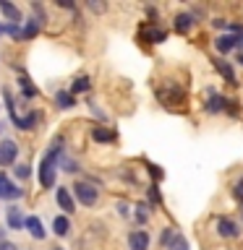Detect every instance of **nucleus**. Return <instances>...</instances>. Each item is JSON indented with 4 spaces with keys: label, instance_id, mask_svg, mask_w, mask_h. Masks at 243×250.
<instances>
[{
    "label": "nucleus",
    "instance_id": "nucleus-1",
    "mask_svg": "<svg viewBox=\"0 0 243 250\" xmlns=\"http://www.w3.org/2000/svg\"><path fill=\"white\" fill-rule=\"evenodd\" d=\"M60 156V146L52 144L50 154L42 159V164H39V183H42V188H52L55 185V159Z\"/></svg>",
    "mask_w": 243,
    "mask_h": 250
},
{
    "label": "nucleus",
    "instance_id": "nucleus-2",
    "mask_svg": "<svg viewBox=\"0 0 243 250\" xmlns=\"http://www.w3.org/2000/svg\"><path fill=\"white\" fill-rule=\"evenodd\" d=\"M73 193H76V198L81 201L84 206H94V203H97V188H92L89 183H76Z\"/></svg>",
    "mask_w": 243,
    "mask_h": 250
},
{
    "label": "nucleus",
    "instance_id": "nucleus-3",
    "mask_svg": "<svg viewBox=\"0 0 243 250\" xmlns=\"http://www.w3.org/2000/svg\"><path fill=\"white\" fill-rule=\"evenodd\" d=\"M16 154H19L16 141H3V144H0V164H13Z\"/></svg>",
    "mask_w": 243,
    "mask_h": 250
},
{
    "label": "nucleus",
    "instance_id": "nucleus-4",
    "mask_svg": "<svg viewBox=\"0 0 243 250\" xmlns=\"http://www.w3.org/2000/svg\"><path fill=\"white\" fill-rule=\"evenodd\" d=\"M128 245H131V250H146V248H149V234H146L144 229L131 232V234H128Z\"/></svg>",
    "mask_w": 243,
    "mask_h": 250
},
{
    "label": "nucleus",
    "instance_id": "nucleus-5",
    "mask_svg": "<svg viewBox=\"0 0 243 250\" xmlns=\"http://www.w3.org/2000/svg\"><path fill=\"white\" fill-rule=\"evenodd\" d=\"M0 198H21V188H16L5 175H0Z\"/></svg>",
    "mask_w": 243,
    "mask_h": 250
},
{
    "label": "nucleus",
    "instance_id": "nucleus-6",
    "mask_svg": "<svg viewBox=\"0 0 243 250\" xmlns=\"http://www.w3.org/2000/svg\"><path fill=\"white\" fill-rule=\"evenodd\" d=\"M217 232L222 234V237H238V224L235 222H230V219H219L217 222Z\"/></svg>",
    "mask_w": 243,
    "mask_h": 250
},
{
    "label": "nucleus",
    "instance_id": "nucleus-7",
    "mask_svg": "<svg viewBox=\"0 0 243 250\" xmlns=\"http://www.w3.org/2000/svg\"><path fill=\"white\" fill-rule=\"evenodd\" d=\"M235 44H238V39H235V37H227V34H222V37H217V39H215V47H217V50L222 52V55H225V52H230Z\"/></svg>",
    "mask_w": 243,
    "mask_h": 250
},
{
    "label": "nucleus",
    "instance_id": "nucleus-8",
    "mask_svg": "<svg viewBox=\"0 0 243 250\" xmlns=\"http://www.w3.org/2000/svg\"><path fill=\"white\" fill-rule=\"evenodd\" d=\"M0 11H3V16H8V19H11L13 23L21 21V11H19V8H16L13 3H8V0H0Z\"/></svg>",
    "mask_w": 243,
    "mask_h": 250
},
{
    "label": "nucleus",
    "instance_id": "nucleus-9",
    "mask_svg": "<svg viewBox=\"0 0 243 250\" xmlns=\"http://www.w3.org/2000/svg\"><path fill=\"white\" fill-rule=\"evenodd\" d=\"M58 203H60V208H66V214L73 211V195H71L66 188H58Z\"/></svg>",
    "mask_w": 243,
    "mask_h": 250
},
{
    "label": "nucleus",
    "instance_id": "nucleus-10",
    "mask_svg": "<svg viewBox=\"0 0 243 250\" xmlns=\"http://www.w3.org/2000/svg\"><path fill=\"white\" fill-rule=\"evenodd\" d=\"M26 229L31 232V237H37V240H42L45 237V229H42V222H39L37 216H29L26 219Z\"/></svg>",
    "mask_w": 243,
    "mask_h": 250
},
{
    "label": "nucleus",
    "instance_id": "nucleus-11",
    "mask_svg": "<svg viewBox=\"0 0 243 250\" xmlns=\"http://www.w3.org/2000/svg\"><path fill=\"white\" fill-rule=\"evenodd\" d=\"M8 224H11V229H21L24 227V216L19 208H8Z\"/></svg>",
    "mask_w": 243,
    "mask_h": 250
},
{
    "label": "nucleus",
    "instance_id": "nucleus-12",
    "mask_svg": "<svg viewBox=\"0 0 243 250\" xmlns=\"http://www.w3.org/2000/svg\"><path fill=\"white\" fill-rule=\"evenodd\" d=\"M191 23H194V19L188 13H180V16H175V29L180 31V34H186L188 29H191Z\"/></svg>",
    "mask_w": 243,
    "mask_h": 250
},
{
    "label": "nucleus",
    "instance_id": "nucleus-13",
    "mask_svg": "<svg viewBox=\"0 0 243 250\" xmlns=\"http://www.w3.org/2000/svg\"><path fill=\"white\" fill-rule=\"evenodd\" d=\"M52 229H55V234H60V237H63V234H68V229H71V222H68L66 216H58V219L52 222Z\"/></svg>",
    "mask_w": 243,
    "mask_h": 250
},
{
    "label": "nucleus",
    "instance_id": "nucleus-14",
    "mask_svg": "<svg viewBox=\"0 0 243 250\" xmlns=\"http://www.w3.org/2000/svg\"><path fill=\"white\" fill-rule=\"evenodd\" d=\"M55 102H58V107H63V109H68V107H73V104H76L73 97H71V94H66V91H58Z\"/></svg>",
    "mask_w": 243,
    "mask_h": 250
},
{
    "label": "nucleus",
    "instance_id": "nucleus-15",
    "mask_svg": "<svg viewBox=\"0 0 243 250\" xmlns=\"http://www.w3.org/2000/svg\"><path fill=\"white\" fill-rule=\"evenodd\" d=\"M217 70H219V73H222V76H225L230 83H235V73H233V68L227 65L225 60H217Z\"/></svg>",
    "mask_w": 243,
    "mask_h": 250
},
{
    "label": "nucleus",
    "instance_id": "nucleus-16",
    "mask_svg": "<svg viewBox=\"0 0 243 250\" xmlns=\"http://www.w3.org/2000/svg\"><path fill=\"white\" fill-rule=\"evenodd\" d=\"M94 141H102V144H107V141H113V133L110 130H105V128H94Z\"/></svg>",
    "mask_w": 243,
    "mask_h": 250
},
{
    "label": "nucleus",
    "instance_id": "nucleus-17",
    "mask_svg": "<svg viewBox=\"0 0 243 250\" xmlns=\"http://www.w3.org/2000/svg\"><path fill=\"white\" fill-rule=\"evenodd\" d=\"M222 107H225V99H222V97H212V99H209V107H207V109H209V112H219V109H222Z\"/></svg>",
    "mask_w": 243,
    "mask_h": 250
},
{
    "label": "nucleus",
    "instance_id": "nucleus-18",
    "mask_svg": "<svg viewBox=\"0 0 243 250\" xmlns=\"http://www.w3.org/2000/svg\"><path fill=\"white\" fill-rule=\"evenodd\" d=\"M34 123H37V115L31 112V115H26V117L19 123V128H21V130H29V128H34Z\"/></svg>",
    "mask_w": 243,
    "mask_h": 250
},
{
    "label": "nucleus",
    "instance_id": "nucleus-19",
    "mask_svg": "<svg viewBox=\"0 0 243 250\" xmlns=\"http://www.w3.org/2000/svg\"><path fill=\"white\" fill-rule=\"evenodd\" d=\"M86 89H89V78L86 76H81V78L73 81V91H86Z\"/></svg>",
    "mask_w": 243,
    "mask_h": 250
},
{
    "label": "nucleus",
    "instance_id": "nucleus-20",
    "mask_svg": "<svg viewBox=\"0 0 243 250\" xmlns=\"http://www.w3.org/2000/svg\"><path fill=\"white\" fill-rule=\"evenodd\" d=\"M146 37L152 39V42H162V39H165V31H162V29H149Z\"/></svg>",
    "mask_w": 243,
    "mask_h": 250
},
{
    "label": "nucleus",
    "instance_id": "nucleus-21",
    "mask_svg": "<svg viewBox=\"0 0 243 250\" xmlns=\"http://www.w3.org/2000/svg\"><path fill=\"white\" fill-rule=\"evenodd\" d=\"M170 250H188V242H186V240H183V237H180V234H178V237L172 240V245H170Z\"/></svg>",
    "mask_w": 243,
    "mask_h": 250
},
{
    "label": "nucleus",
    "instance_id": "nucleus-22",
    "mask_svg": "<svg viewBox=\"0 0 243 250\" xmlns=\"http://www.w3.org/2000/svg\"><path fill=\"white\" fill-rule=\"evenodd\" d=\"M37 23H39V21H29L26 29L21 31V37H34V34H37Z\"/></svg>",
    "mask_w": 243,
    "mask_h": 250
},
{
    "label": "nucleus",
    "instance_id": "nucleus-23",
    "mask_svg": "<svg viewBox=\"0 0 243 250\" xmlns=\"http://www.w3.org/2000/svg\"><path fill=\"white\" fill-rule=\"evenodd\" d=\"M16 175L26 180V177H29V167H26V164H19V167H16Z\"/></svg>",
    "mask_w": 243,
    "mask_h": 250
},
{
    "label": "nucleus",
    "instance_id": "nucleus-24",
    "mask_svg": "<svg viewBox=\"0 0 243 250\" xmlns=\"http://www.w3.org/2000/svg\"><path fill=\"white\" fill-rule=\"evenodd\" d=\"M233 195H235L238 201H243V180H241V183H235V190H233Z\"/></svg>",
    "mask_w": 243,
    "mask_h": 250
},
{
    "label": "nucleus",
    "instance_id": "nucleus-25",
    "mask_svg": "<svg viewBox=\"0 0 243 250\" xmlns=\"http://www.w3.org/2000/svg\"><path fill=\"white\" fill-rule=\"evenodd\" d=\"M146 206H139V211H136V219L139 222H146V211H144Z\"/></svg>",
    "mask_w": 243,
    "mask_h": 250
},
{
    "label": "nucleus",
    "instance_id": "nucleus-26",
    "mask_svg": "<svg viewBox=\"0 0 243 250\" xmlns=\"http://www.w3.org/2000/svg\"><path fill=\"white\" fill-rule=\"evenodd\" d=\"M0 250H16V245H11V242L3 240V242H0Z\"/></svg>",
    "mask_w": 243,
    "mask_h": 250
},
{
    "label": "nucleus",
    "instance_id": "nucleus-27",
    "mask_svg": "<svg viewBox=\"0 0 243 250\" xmlns=\"http://www.w3.org/2000/svg\"><path fill=\"white\" fill-rule=\"evenodd\" d=\"M212 23H215L217 29H225V26H227V21H222V19H215V21H212Z\"/></svg>",
    "mask_w": 243,
    "mask_h": 250
},
{
    "label": "nucleus",
    "instance_id": "nucleus-28",
    "mask_svg": "<svg viewBox=\"0 0 243 250\" xmlns=\"http://www.w3.org/2000/svg\"><path fill=\"white\" fill-rule=\"evenodd\" d=\"M89 5H92V11H97V13L105 11V5H102V3H89Z\"/></svg>",
    "mask_w": 243,
    "mask_h": 250
},
{
    "label": "nucleus",
    "instance_id": "nucleus-29",
    "mask_svg": "<svg viewBox=\"0 0 243 250\" xmlns=\"http://www.w3.org/2000/svg\"><path fill=\"white\" fill-rule=\"evenodd\" d=\"M0 242H3V229H0Z\"/></svg>",
    "mask_w": 243,
    "mask_h": 250
},
{
    "label": "nucleus",
    "instance_id": "nucleus-30",
    "mask_svg": "<svg viewBox=\"0 0 243 250\" xmlns=\"http://www.w3.org/2000/svg\"><path fill=\"white\" fill-rule=\"evenodd\" d=\"M0 34H3V26H0Z\"/></svg>",
    "mask_w": 243,
    "mask_h": 250
},
{
    "label": "nucleus",
    "instance_id": "nucleus-31",
    "mask_svg": "<svg viewBox=\"0 0 243 250\" xmlns=\"http://www.w3.org/2000/svg\"><path fill=\"white\" fill-rule=\"evenodd\" d=\"M55 250H60V248H55Z\"/></svg>",
    "mask_w": 243,
    "mask_h": 250
},
{
    "label": "nucleus",
    "instance_id": "nucleus-32",
    "mask_svg": "<svg viewBox=\"0 0 243 250\" xmlns=\"http://www.w3.org/2000/svg\"><path fill=\"white\" fill-rule=\"evenodd\" d=\"M241 42H243V39H241Z\"/></svg>",
    "mask_w": 243,
    "mask_h": 250
}]
</instances>
